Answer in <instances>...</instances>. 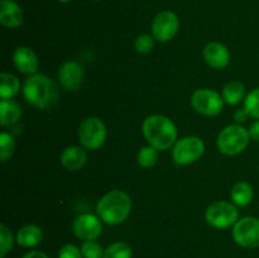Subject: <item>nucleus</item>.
<instances>
[{
	"label": "nucleus",
	"instance_id": "obj_2",
	"mask_svg": "<svg viewBox=\"0 0 259 258\" xmlns=\"http://www.w3.org/2000/svg\"><path fill=\"white\" fill-rule=\"evenodd\" d=\"M142 132L149 146L166 151L175 146L177 139V129L174 121L164 115L154 114L144 119Z\"/></svg>",
	"mask_w": 259,
	"mask_h": 258
},
{
	"label": "nucleus",
	"instance_id": "obj_12",
	"mask_svg": "<svg viewBox=\"0 0 259 258\" xmlns=\"http://www.w3.org/2000/svg\"><path fill=\"white\" fill-rule=\"evenodd\" d=\"M85 78V71L80 63L68 61L58 71V80L66 90H77Z\"/></svg>",
	"mask_w": 259,
	"mask_h": 258
},
{
	"label": "nucleus",
	"instance_id": "obj_14",
	"mask_svg": "<svg viewBox=\"0 0 259 258\" xmlns=\"http://www.w3.org/2000/svg\"><path fill=\"white\" fill-rule=\"evenodd\" d=\"M13 61L18 71L25 75H34L38 68V57L34 51L29 47H19L15 50Z\"/></svg>",
	"mask_w": 259,
	"mask_h": 258
},
{
	"label": "nucleus",
	"instance_id": "obj_4",
	"mask_svg": "<svg viewBox=\"0 0 259 258\" xmlns=\"http://www.w3.org/2000/svg\"><path fill=\"white\" fill-rule=\"evenodd\" d=\"M249 132L239 124H232L223 129L218 136V148L227 156H235L247 148L249 143Z\"/></svg>",
	"mask_w": 259,
	"mask_h": 258
},
{
	"label": "nucleus",
	"instance_id": "obj_20",
	"mask_svg": "<svg viewBox=\"0 0 259 258\" xmlns=\"http://www.w3.org/2000/svg\"><path fill=\"white\" fill-rule=\"evenodd\" d=\"M20 90L19 78L9 72H3L0 75V96L3 100L13 98Z\"/></svg>",
	"mask_w": 259,
	"mask_h": 258
},
{
	"label": "nucleus",
	"instance_id": "obj_9",
	"mask_svg": "<svg viewBox=\"0 0 259 258\" xmlns=\"http://www.w3.org/2000/svg\"><path fill=\"white\" fill-rule=\"evenodd\" d=\"M191 105L197 113L207 116H215L222 113L224 99L214 90L200 89L191 96Z\"/></svg>",
	"mask_w": 259,
	"mask_h": 258
},
{
	"label": "nucleus",
	"instance_id": "obj_23",
	"mask_svg": "<svg viewBox=\"0 0 259 258\" xmlns=\"http://www.w3.org/2000/svg\"><path fill=\"white\" fill-rule=\"evenodd\" d=\"M138 163L139 166L144 167V168H149V167H153L154 164L158 161V149L154 148L152 146H146L143 148H141V151L138 152Z\"/></svg>",
	"mask_w": 259,
	"mask_h": 258
},
{
	"label": "nucleus",
	"instance_id": "obj_5",
	"mask_svg": "<svg viewBox=\"0 0 259 258\" xmlns=\"http://www.w3.org/2000/svg\"><path fill=\"white\" fill-rule=\"evenodd\" d=\"M106 139L105 124L95 116H89L83 119L78 128V141L86 149L95 151L99 149Z\"/></svg>",
	"mask_w": 259,
	"mask_h": 258
},
{
	"label": "nucleus",
	"instance_id": "obj_22",
	"mask_svg": "<svg viewBox=\"0 0 259 258\" xmlns=\"http://www.w3.org/2000/svg\"><path fill=\"white\" fill-rule=\"evenodd\" d=\"M132 248L128 243L115 242L104 252V258H132Z\"/></svg>",
	"mask_w": 259,
	"mask_h": 258
},
{
	"label": "nucleus",
	"instance_id": "obj_31",
	"mask_svg": "<svg viewBox=\"0 0 259 258\" xmlns=\"http://www.w3.org/2000/svg\"><path fill=\"white\" fill-rule=\"evenodd\" d=\"M23 258H48V255L40 250H32V252L27 253Z\"/></svg>",
	"mask_w": 259,
	"mask_h": 258
},
{
	"label": "nucleus",
	"instance_id": "obj_33",
	"mask_svg": "<svg viewBox=\"0 0 259 258\" xmlns=\"http://www.w3.org/2000/svg\"><path fill=\"white\" fill-rule=\"evenodd\" d=\"M58 2H61V3H67V2H71V0H58Z\"/></svg>",
	"mask_w": 259,
	"mask_h": 258
},
{
	"label": "nucleus",
	"instance_id": "obj_16",
	"mask_svg": "<svg viewBox=\"0 0 259 258\" xmlns=\"http://www.w3.org/2000/svg\"><path fill=\"white\" fill-rule=\"evenodd\" d=\"M61 163L65 168L70 171L82 168L88 162V153L83 148L78 146H70L65 148L61 153Z\"/></svg>",
	"mask_w": 259,
	"mask_h": 258
},
{
	"label": "nucleus",
	"instance_id": "obj_6",
	"mask_svg": "<svg viewBox=\"0 0 259 258\" xmlns=\"http://www.w3.org/2000/svg\"><path fill=\"white\" fill-rule=\"evenodd\" d=\"M238 210L232 202L215 201L207 206L206 222L217 229H227L238 222Z\"/></svg>",
	"mask_w": 259,
	"mask_h": 258
},
{
	"label": "nucleus",
	"instance_id": "obj_7",
	"mask_svg": "<svg viewBox=\"0 0 259 258\" xmlns=\"http://www.w3.org/2000/svg\"><path fill=\"white\" fill-rule=\"evenodd\" d=\"M205 144L199 137H185L176 142L172 149V157L177 164H190L196 162L204 154Z\"/></svg>",
	"mask_w": 259,
	"mask_h": 258
},
{
	"label": "nucleus",
	"instance_id": "obj_30",
	"mask_svg": "<svg viewBox=\"0 0 259 258\" xmlns=\"http://www.w3.org/2000/svg\"><path fill=\"white\" fill-rule=\"evenodd\" d=\"M248 132H249V136H250V138L253 139V141L259 142V119H258V120H255L254 123L250 125L249 131H248Z\"/></svg>",
	"mask_w": 259,
	"mask_h": 258
},
{
	"label": "nucleus",
	"instance_id": "obj_19",
	"mask_svg": "<svg viewBox=\"0 0 259 258\" xmlns=\"http://www.w3.org/2000/svg\"><path fill=\"white\" fill-rule=\"evenodd\" d=\"M253 187L250 186L248 182H238L232 187L230 191V197H232L233 202L238 206H247L252 202L253 200Z\"/></svg>",
	"mask_w": 259,
	"mask_h": 258
},
{
	"label": "nucleus",
	"instance_id": "obj_32",
	"mask_svg": "<svg viewBox=\"0 0 259 258\" xmlns=\"http://www.w3.org/2000/svg\"><path fill=\"white\" fill-rule=\"evenodd\" d=\"M248 116L249 115H248L247 111H245L244 109H242V110H238L237 113H235V120H237L238 123H242V121L247 120Z\"/></svg>",
	"mask_w": 259,
	"mask_h": 258
},
{
	"label": "nucleus",
	"instance_id": "obj_15",
	"mask_svg": "<svg viewBox=\"0 0 259 258\" xmlns=\"http://www.w3.org/2000/svg\"><path fill=\"white\" fill-rule=\"evenodd\" d=\"M0 23L7 28H17L23 23V10L13 0L0 2Z\"/></svg>",
	"mask_w": 259,
	"mask_h": 258
},
{
	"label": "nucleus",
	"instance_id": "obj_13",
	"mask_svg": "<svg viewBox=\"0 0 259 258\" xmlns=\"http://www.w3.org/2000/svg\"><path fill=\"white\" fill-rule=\"evenodd\" d=\"M204 60L210 67L212 68H224L229 65L230 61V53L228 48L225 47L223 43L219 42H211L206 45L204 48Z\"/></svg>",
	"mask_w": 259,
	"mask_h": 258
},
{
	"label": "nucleus",
	"instance_id": "obj_24",
	"mask_svg": "<svg viewBox=\"0 0 259 258\" xmlns=\"http://www.w3.org/2000/svg\"><path fill=\"white\" fill-rule=\"evenodd\" d=\"M15 151V139L12 134L2 133L0 134V159L7 162L13 156Z\"/></svg>",
	"mask_w": 259,
	"mask_h": 258
},
{
	"label": "nucleus",
	"instance_id": "obj_27",
	"mask_svg": "<svg viewBox=\"0 0 259 258\" xmlns=\"http://www.w3.org/2000/svg\"><path fill=\"white\" fill-rule=\"evenodd\" d=\"M81 252H82L83 258H104L105 250L96 240H85L81 247Z\"/></svg>",
	"mask_w": 259,
	"mask_h": 258
},
{
	"label": "nucleus",
	"instance_id": "obj_3",
	"mask_svg": "<svg viewBox=\"0 0 259 258\" xmlns=\"http://www.w3.org/2000/svg\"><path fill=\"white\" fill-rule=\"evenodd\" d=\"M132 210V200L121 190L106 192L96 205L99 218L109 225H118L126 220Z\"/></svg>",
	"mask_w": 259,
	"mask_h": 258
},
{
	"label": "nucleus",
	"instance_id": "obj_1",
	"mask_svg": "<svg viewBox=\"0 0 259 258\" xmlns=\"http://www.w3.org/2000/svg\"><path fill=\"white\" fill-rule=\"evenodd\" d=\"M23 95L30 105L38 109H48L58 101L60 90L50 77L43 73H34L25 80Z\"/></svg>",
	"mask_w": 259,
	"mask_h": 258
},
{
	"label": "nucleus",
	"instance_id": "obj_8",
	"mask_svg": "<svg viewBox=\"0 0 259 258\" xmlns=\"http://www.w3.org/2000/svg\"><path fill=\"white\" fill-rule=\"evenodd\" d=\"M233 238L243 248H259V219L245 217L238 220L233 227Z\"/></svg>",
	"mask_w": 259,
	"mask_h": 258
},
{
	"label": "nucleus",
	"instance_id": "obj_21",
	"mask_svg": "<svg viewBox=\"0 0 259 258\" xmlns=\"http://www.w3.org/2000/svg\"><path fill=\"white\" fill-rule=\"evenodd\" d=\"M244 85L239 81H230L223 89V99L229 105H237L244 99Z\"/></svg>",
	"mask_w": 259,
	"mask_h": 258
},
{
	"label": "nucleus",
	"instance_id": "obj_25",
	"mask_svg": "<svg viewBox=\"0 0 259 258\" xmlns=\"http://www.w3.org/2000/svg\"><path fill=\"white\" fill-rule=\"evenodd\" d=\"M244 109L248 115L259 119V88L250 91L244 100Z\"/></svg>",
	"mask_w": 259,
	"mask_h": 258
},
{
	"label": "nucleus",
	"instance_id": "obj_10",
	"mask_svg": "<svg viewBox=\"0 0 259 258\" xmlns=\"http://www.w3.org/2000/svg\"><path fill=\"white\" fill-rule=\"evenodd\" d=\"M180 28V20L171 10H164L152 22V34L159 42H168L177 34Z\"/></svg>",
	"mask_w": 259,
	"mask_h": 258
},
{
	"label": "nucleus",
	"instance_id": "obj_29",
	"mask_svg": "<svg viewBox=\"0 0 259 258\" xmlns=\"http://www.w3.org/2000/svg\"><path fill=\"white\" fill-rule=\"evenodd\" d=\"M58 258H83L80 248L73 244H65L58 252Z\"/></svg>",
	"mask_w": 259,
	"mask_h": 258
},
{
	"label": "nucleus",
	"instance_id": "obj_28",
	"mask_svg": "<svg viewBox=\"0 0 259 258\" xmlns=\"http://www.w3.org/2000/svg\"><path fill=\"white\" fill-rule=\"evenodd\" d=\"M154 37L149 34H141L137 37L136 42H134V47H136L138 53H149L154 47Z\"/></svg>",
	"mask_w": 259,
	"mask_h": 258
},
{
	"label": "nucleus",
	"instance_id": "obj_18",
	"mask_svg": "<svg viewBox=\"0 0 259 258\" xmlns=\"http://www.w3.org/2000/svg\"><path fill=\"white\" fill-rule=\"evenodd\" d=\"M0 123L3 126L12 125V124L17 123L22 116V108L19 104L14 100H7L0 101Z\"/></svg>",
	"mask_w": 259,
	"mask_h": 258
},
{
	"label": "nucleus",
	"instance_id": "obj_17",
	"mask_svg": "<svg viewBox=\"0 0 259 258\" xmlns=\"http://www.w3.org/2000/svg\"><path fill=\"white\" fill-rule=\"evenodd\" d=\"M43 239V232L38 225L28 224L20 228L17 233L15 240L19 245L24 248L37 247Z\"/></svg>",
	"mask_w": 259,
	"mask_h": 258
},
{
	"label": "nucleus",
	"instance_id": "obj_11",
	"mask_svg": "<svg viewBox=\"0 0 259 258\" xmlns=\"http://www.w3.org/2000/svg\"><path fill=\"white\" fill-rule=\"evenodd\" d=\"M72 232L78 239L95 240L103 232V224L96 215L81 214L73 220Z\"/></svg>",
	"mask_w": 259,
	"mask_h": 258
},
{
	"label": "nucleus",
	"instance_id": "obj_26",
	"mask_svg": "<svg viewBox=\"0 0 259 258\" xmlns=\"http://www.w3.org/2000/svg\"><path fill=\"white\" fill-rule=\"evenodd\" d=\"M14 243L12 230L5 227L4 224L0 225V258H4L10 252Z\"/></svg>",
	"mask_w": 259,
	"mask_h": 258
}]
</instances>
